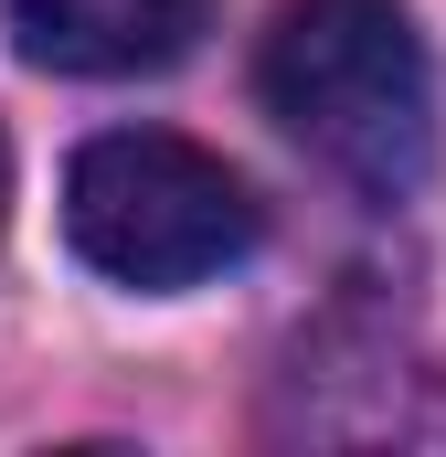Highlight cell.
I'll return each instance as SVG.
<instances>
[{
  "mask_svg": "<svg viewBox=\"0 0 446 457\" xmlns=\"http://www.w3.org/2000/svg\"><path fill=\"white\" fill-rule=\"evenodd\" d=\"M0 224H11V138H0Z\"/></svg>",
  "mask_w": 446,
  "mask_h": 457,
  "instance_id": "cell-4",
  "label": "cell"
},
{
  "mask_svg": "<svg viewBox=\"0 0 446 457\" xmlns=\"http://www.w3.org/2000/svg\"><path fill=\"white\" fill-rule=\"evenodd\" d=\"M255 86H266V117L372 203L436 170V64L404 0H287Z\"/></svg>",
  "mask_w": 446,
  "mask_h": 457,
  "instance_id": "cell-1",
  "label": "cell"
},
{
  "mask_svg": "<svg viewBox=\"0 0 446 457\" xmlns=\"http://www.w3.org/2000/svg\"><path fill=\"white\" fill-rule=\"evenodd\" d=\"M213 0H11V32L54 75H160L202 43Z\"/></svg>",
  "mask_w": 446,
  "mask_h": 457,
  "instance_id": "cell-3",
  "label": "cell"
},
{
  "mask_svg": "<svg viewBox=\"0 0 446 457\" xmlns=\"http://www.w3.org/2000/svg\"><path fill=\"white\" fill-rule=\"evenodd\" d=\"M64 234L96 277L170 298V287L223 277L255 245V203L213 149H192L170 128H107L64 170Z\"/></svg>",
  "mask_w": 446,
  "mask_h": 457,
  "instance_id": "cell-2",
  "label": "cell"
}]
</instances>
